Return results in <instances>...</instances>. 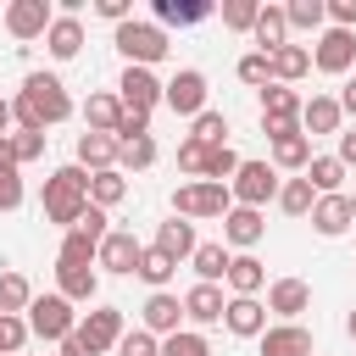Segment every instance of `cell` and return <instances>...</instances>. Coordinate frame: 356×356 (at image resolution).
<instances>
[{
    "mask_svg": "<svg viewBox=\"0 0 356 356\" xmlns=\"http://www.w3.org/2000/svg\"><path fill=\"white\" fill-rule=\"evenodd\" d=\"M67 117H72L67 83H61L56 72H28L22 89H17V100H11V122H17L22 134H44V128H56V122H67Z\"/></svg>",
    "mask_w": 356,
    "mask_h": 356,
    "instance_id": "cell-1",
    "label": "cell"
},
{
    "mask_svg": "<svg viewBox=\"0 0 356 356\" xmlns=\"http://www.w3.org/2000/svg\"><path fill=\"white\" fill-rule=\"evenodd\" d=\"M39 211H44V222H56L61 234H67V228H78V217L89 211V172H83L78 161H72V167H56V172L44 178Z\"/></svg>",
    "mask_w": 356,
    "mask_h": 356,
    "instance_id": "cell-2",
    "label": "cell"
},
{
    "mask_svg": "<svg viewBox=\"0 0 356 356\" xmlns=\"http://www.w3.org/2000/svg\"><path fill=\"white\" fill-rule=\"evenodd\" d=\"M228 206H234L228 184L189 178V184H178V189H172V217H184V222H200V217H228Z\"/></svg>",
    "mask_w": 356,
    "mask_h": 356,
    "instance_id": "cell-3",
    "label": "cell"
},
{
    "mask_svg": "<svg viewBox=\"0 0 356 356\" xmlns=\"http://www.w3.org/2000/svg\"><path fill=\"white\" fill-rule=\"evenodd\" d=\"M22 323H28V334H33V339L61 345V339L78 328V312H72V300H61V295H33V300H28V312H22Z\"/></svg>",
    "mask_w": 356,
    "mask_h": 356,
    "instance_id": "cell-4",
    "label": "cell"
},
{
    "mask_svg": "<svg viewBox=\"0 0 356 356\" xmlns=\"http://www.w3.org/2000/svg\"><path fill=\"white\" fill-rule=\"evenodd\" d=\"M278 167L273 161H239V172L228 178V195H234V206H250V211H261L267 200H278Z\"/></svg>",
    "mask_w": 356,
    "mask_h": 356,
    "instance_id": "cell-5",
    "label": "cell"
},
{
    "mask_svg": "<svg viewBox=\"0 0 356 356\" xmlns=\"http://www.w3.org/2000/svg\"><path fill=\"white\" fill-rule=\"evenodd\" d=\"M111 39H117V50L128 56V67H156V61L167 56V33H161L156 22H139V17L122 22Z\"/></svg>",
    "mask_w": 356,
    "mask_h": 356,
    "instance_id": "cell-6",
    "label": "cell"
},
{
    "mask_svg": "<svg viewBox=\"0 0 356 356\" xmlns=\"http://www.w3.org/2000/svg\"><path fill=\"white\" fill-rule=\"evenodd\" d=\"M206 72L200 67H184V72H172L167 83H161V106L167 111H178V117H200L206 111Z\"/></svg>",
    "mask_w": 356,
    "mask_h": 356,
    "instance_id": "cell-7",
    "label": "cell"
},
{
    "mask_svg": "<svg viewBox=\"0 0 356 356\" xmlns=\"http://www.w3.org/2000/svg\"><path fill=\"white\" fill-rule=\"evenodd\" d=\"M261 134H267V145H273V167H284V172H306V161H312V139L300 134V122H261Z\"/></svg>",
    "mask_w": 356,
    "mask_h": 356,
    "instance_id": "cell-8",
    "label": "cell"
},
{
    "mask_svg": "<svg viewBox=\"0 0 356 356\" xmlns=\"http://www.w3.org/2000/svg\"><path fill=\"white\" fill-rule=\"evenodd\" d=\"M128 328H122V306H89L83 317H78V339L95 350V356H106V350H117V339H122Z\"/></svg>",
    "mask_w": 356,
    "mask_h": 356,
    "instance_id": "cell-9",
    "label": "cell"
},
{
    "mask_svg": "<svg viewBox=\"0 0 356 356\" xmlns=\"http://www.w3.org/2000/svg\"><path fill=\"white\" fill-rule=\"evenodd\" d=\"M312 67L328 72V78H345V72L356 67V33H345V28H323L317 44H312Z\"/></svg>",
    "mask_w": 356,
    "mask_h": 356,
    "instance_id": "cell-10",
    "label": "cell"
},
{
    "mask_svg": "<svg viewBox=\"0 0 356 356\" xmlns=\"http://www.w3.org/2000/svg\"><path fill=\"white\" fill-rule=\"evenodd\" d=\"M117 100H122V111H156L161 106V78H156V67H122V78H117Z\"/></svg>",
    "mask_w": 356,
    "mask_h": 356,
    "instance_id": "cell-11",
    "label": "cell"
},
{
    "mask_svg": "<svg viewBox=\"0 0 356 356\" xmlns=\"http://www.w3.org/2000/svg\"><path fill=\"white\" fill-rule=\"evenodd\" d=\"M139 328L156 334V339L178 334V328H184V300H178L172 289H150V300L139 306Z\"/></svg>",
    "mask_w": 356,
    "mask_h": 356,
    "instance_id": "cell-12",
    "label": "cell"
},
{
    "mask_svg": "<svg viewBox=\"0 0 356 356\" xmlns=\"http://www.w3.org/2000/svg\"><path fill=\"white\" fill-rule=\"evenodd\" d=\"M50 22H56L50 0H11V6H6V33H11V39H44Z\"/></svg>",
    "mask_w": 356,
    "mask_h": 356,
    "instance_id": "cell-13",
    "label": "cell"
},
{
    "mask_svg": "<svg viewBox=\"0 0 356 356\" xmlns=\"http://www.w3.org/2000/svg\"><path fill=\"white\" fill-rule=\"evenodd\" d=\"M139 239L128 234V228H111L106 239H100V250H95V267H106V273H117V278H128L134 267H139Z\"/></svg>",
    "mask_w": 356,
    "mask_h": 356,
    "instance_id": "cell-14",
    "label": "cell"
},
{
    "mask_svg": "<svg viewBox=\"0 0 356 356\" xmlns=\"http://www.w3.org/2000/svg\"><path fill=\"white\" fill-rule=\"evenodd\" d=\"M267 312L278 323H295L300 312H312V284L306 278H273L267 284Z\"/></svg>",
    "mask_w": 356,
    "mask_h": 356,
    "instance_id": "cell-15",
    "label": "cell"
},
{
    "mask_svg": "<svg viewBox=\"0 0 356 356\" xmlns=\"http://www.w3.org/2000/svg\"><path fill=\"white\" fill-rule=\"evenodd\" d=\"M261 234H267V217H261V211L228 206V217H222V245H234V256H239V250H256Z\"/></svg>",
    "mask_w": 356,
    "mask_h": 356,
    "instance_id": "cell-16",
    "label": "cell"
},
{
    "mask_svg": "<svg viewBox=\"0 0 356 356\" xmlns=\"http://www.w3.org/2000/svg\"><path fill=\"white\" fill-rule=\"evenodd\" d=\"M222 328H228L234 339H261V328H267V306L250 300V295H228V306H222Z\"/></svg>",
    "mask_w": 356,
    "mask_h": 356,
    "instance_id": "cell-17",
    "label": "cell"
},
{
    "mask_svg": "<svg viewBox=\"0 0 356 356\" xmlns=\"http://www.w3.org/2000/svg\"><path fill=\"white\" fill-rule=\"evenodd\" d=\"M222 306H228L222 284H195V289L184 295V317H189L195 328H211V323H222Z\"/></svg>",
    "mask_w": 356,
    "mask_h": 356,
    "instance_id": "cell-18",
    "label": "cell"
},
{
    "mask_svg": "<svg viewBox=\"0 0 356 356\" xmlns=\"http://www.w3.org/2000/svg\"><path fill=\"white\" fill-rule=\"evenodd\" d=\"M261 356H312V328H300V323L261 328Z\"/></svg>",
    "mask_w": 356,
    "mask_h": 356,
    "instance_id": "cell-19",
    "label": "cell"
},
{
    "mask_svg": "<svg viewBox=\"0 0 356 356\" xmlns=\"http://www.w3.org/2000/svg\"><path fill=\"white\" fill-rule=\"evenodd\" d=\"M339 122H345V111H339L334 95H312V100L300 106V134H306V139H317V134H339Z\"/></svg>",
    "mask_w": 356,
    "mask_h": 356,
    "instance_id": "cell-20",
    "label": "cell"
},
{
    "mask_svg": "<svg viewBox=\"0 0 356 356\" xmlns=\"http://www.w3.org/2000/svg\"><path fill=\"white\" fill-rule=\"evenodd\" d=\"M56 295L72 300V306H95L100 273H95V267H56Z\"/></svg>",
    "mask_w": 356,
    "mask_h": 356,
    "instance_id": "cell-21",
    "label": "cell"
},
{
    "mask_svg": "<svg viewBox=\"0 0 356 356\" xmlns=\"http://www.w3.org/2000/svg\"><path fill=\"white\" fill-rule=\"evenodd\" d=\"M312 228H317L323 239H339V234L350 228V195H317V206H312Z\"/></svg>",
    "mask_w": 356,
    "mask_h": 356,
    "instance_id": "cell-22",
    "label": "cell"
},
{
    "mask_svg": "<svg viewBox=\"0 0 356 356\" xmlns=\"http://www.w3.org/2000/svg\"><path fill=\"white\" fill-rule=\"evenodd\" d=\"M211 17V0H156V28H195Z\"/></svg>",
    "mask_w": 356,
    "mask_h": 356,
    "instance_id": "cell-23",
    "label": "cell"
},
{
    "mask_svg": "<svg viewBox=\"0 0 356 356\" xmlns=\"http://www.w3.org/2000/svg\"><path fill=\"white\" fill-rule=\"evenodd\" d=\"M250 39H256V50H261V56L284 50V44H289V22H284V6H261V11H256V28H250Z\"/></svg>",
    "mask_w": 356,
    "mask_h": 356,
    "instance_id": "cell-24",
    "label": "cell"
},
{
    "mask_svg": "<svg viewBox=\"0 0 356 356\" xmlns=\"http://www.w3.org/2000/svg\"><path fill=\"white\" fill-rule=\"evenodd\" d=\"M300 89H289V83H267L261 89V122H300Z\"/></svg>",
    "mask_w": 356,
    "mask_h": 356,
    "instance_id": "cell-25",
    "label": "cell"
},
{
    "mask_svg": "<svg viewBox=\"0 0 356 356\" xmlns=\"http://www.w3.org/2000/svg\"><path fill=\"white\" fill-rule=\"evenodd\" d=\"M228 261H234V250H228L222 239H206V245H195V256H189V267H195L200 284H222V278H228Z\"/></svg>",
    "mask_w": 356,
    "mask_h": 356,
    "instance_id": "cell-26",
    "label": "cell"
},
{
    "mask_svg": "<svg viewBox=\"0 0 356 356\" xmlns=\"http://www.w3.org/2000/svg\"><path fill=\"white\" fill-rule=\"evenodd\" d=\"M267 67H273V83H289V89H295V83L312 72V50H306V44H284V50L267 56Z\"/></svg>",
    "mask_w": 356,
    "mask_h": 356,
    "instance_id": "cell-27",
    "label": "cell"
},
{
    "mask_svg": "<svg viewBox=\"0 0 356 356\" xmlns=\"http://www.w3.org/2000/svg\"><path fill=\"white\" fill-rule=\"evenodd\" d=\"M78 167L83 172H106V167H117V139L111 134H78Z\"/></svg>",
    "mask_w": 356,
    "mask_h": 356,
    "instance_id": "cell-28",
    "label": "cell"
},
{
    "mask_svg": "<svg viewBox=\"0 0 356 356\" xmlns=\"http://www.w3.org/2000/svg\"><path fill=\"white\" fill-rule=\"evenodd\" d=\"M195 245H200V239H195V222H184V217H167V222L156 228V250H167L172 261H189Z\"/></svg>",
    "mask_w": 356,
    "mask_h": 356,
    "instance_id": "cell-29",
    "label": "cell"
},
{
    "mask_svg": "<svg viewBox=\"0 0 356 356\" xmlns=\"http://www.w3.org/2000/svg\"><path fill=\"white\" fill-rule=\"evenodd\" d=\"M222 284H228L234 295H250V300H256V295H261V284H267V267H261L250 250H239V256L228 261V278H222Z\"/></svg>",
    "mask_w": 356,
    "mask_h": 356,
    "instance_id": "cell-30",
    "label": "cell"
},
{
    "mask_svg": "<svg viewBox=\"0 0 356 356\" xmlns=\"http://www.w3.org/2000/svg\"><path fill=\"white\" fill-rule=\"evenodd\" d=\"M44 50H50L56 61H72V56L83 50V22H78V17H56L50 33H44Z\"/></svg>",
    "mask_w": 356,
    "mask_h": 356,
    "instance_id": "cell-31",
    "label": "cell"
},
{
    "mask_svg": "<svg viewBox=\"0 0 356 356\" xmlns=\"http://www.w3.org/2000/svg\"><path fill=\"white\" fill-rule=\"evenodd\" d=\"M122 200H128V178H122L117 167H106V172H89V206L111 211V206H122Z\"/></svg>",
    "mask_w": 356,
    "mask_h": 356,
    "instance_id": "cell-32",
    "label": "cell"
},
{
    "mask_svg": "<svg viewBox=\"0 0 356 356\" xmlns=\"http://www.w3.org/2000/svg\"><path fill=\"white\" fill-rule=\"evenodd\" d=\"M117 117H122V100H117V95H106V89H100V95H89V100H83V128H89V134H111V128H117Z\"/></svg>",
    "mask_w": 356,
    "mask_h": 356,
    "instance_id": "cell-33",
    "label": "cell"
},
{
    "mask_svg": "<svg viewBox=\"0 0 356 356\" xmlns=\"http://www.w3.org/2000/svg\"><path fill=\"white\" fill-rule=\"evenodd\" d=\"M300 178H306V184H312L317 195H345V167H339L334 156H312Z\"/></svg>",
    "mask_w": 356,
    "mask_h": 356,
    "instance_id": "cell-34",
    "label": "cell"
},
{
    "mask_svg": "<svg viewBox=\"0 0 356 356\" xmlns=\"http://www.w3.org/2000/svg\"><path fill=\"white\" fill-rule=\"evenodd\" d=\"M28 300H33V284H28L17 267H6V273H0V317H22Z\"/></svg>",
    "mask_w": 356,
    "mask_h": 356,
    "instance_id": "cell-35",
    "label": "cell"
},
{
    "mask_svg": "<svg viewBox=\"0 0 356 356\" xmlns=\"http://www.w3.org/2000/svg\"><path fill=\"white\" fill-rule=\"evenodd\" d=\"M95 250H100V239H89L83 228H67V239L56 250V267H95Z\"/></svg>",
    "mask_w": 356,
    "mask_h": 356,
    "instance_id": "cell-36",
    "label": "cell"
},
{
    "mask_svg": "<svg viewBox=\"0 0 356 356\" xmlns=\"http://www.w3.org/2000/svg\"><path fill=\"white\" fill-rule=\"evenodd\" d=\"M134 273H139V278H145L150 289H167V278L178 273V261H172L167 250H156V245H145V250H139V267H134Z\"/></svg>",
    "mask_w": 356,
    "mask_h": 356,
    "instance_id": "cell-37",
    "label": "cell"
},
{
    "mask_svg": "<svg viewBox=\"0 0 356 356\" xmlns=\"http://www.w3.org/2000/svg\"><path fill=\"white\" fill-rule=\"evenodd\" d=\"M150 161H156V139H150V134H145V139H122V145H117V172H122V178H128V172H145Z\"/></svg>",
    "mask_w": 356,
    "mask_h": 356,
    "instance_id": "cell-38",
    "label": "cell"
},
{
    "mask_svg": "<svg viewBox=\"0 0 356 356\" xmlns=\"http://www.w3.org/2000/svg\"><path fill=\"white\" fill-rule=\"evenodd\" d=\"M278 206H284L289 217H312V206H317V189H312L306 178H284V184H278Z\"/></svg>",
    "mask_w": 356,
    "mask_h": 356,
    "instance_id": "cell-39",
    "label": "cell"
},
{
    "mask_svg": "<svg viewBox=\"0 0 356 356\" xmlns=\"http://www.w3.org/2000/svg\"><path fill=\"white\" fill-rule=\"evenodd\" d=\"M284 22H289V33H295V28H306V33H323L328 11H323V0H289V6H284Z\"/></svg>",
    "mask_w": 356,
    "mask_h": 356,
    "instance_id": "cell-40",
    "label": "cell"
},
{
    "mask_svg": "<svg viewBox=\"0 0 356 356\" xmlns=\"http://www.w3.org/2000/svg\"><path fill=\"white\" fill-rule=\"evenodd\" d=\"M161 356H211V339L200 328H178V334L161 339Z\"/></svg>",
    "mask_w": 356,
    "mask_h": 356,
    "instance_id": "cell-41",
    "label": "cell"
},
{
    "mask_svg": "<svg viewBox=\"0 0 356 356\" xmlns=\"http://www.w3.org/2000/svg\"><path fill=\"white\" fill-rule=\"evenodd\" d=\"M234 172H239V156H234L228 145H211V150H206V167H200V178H206V184H228Z\"/></svg>",
    "mask_w": 356,
    "mask_h": 356,
    "instance_id": "cell-42",
    "label": "cell"
},
{
    "mask_svg": "<svg viewBox=\"0 0 356 356\" xmlns=\"http://www.w3.org/2000/svg\"><path fill=\"white\" fill-rule=\"evenodd\" d=\"M189 139H200V145H228V117L206 106V111L195 117V128H189Z\"/></svg>",
    "mask_w": 356,
    "mask_h": 356,
    "instance_id": "cell-43",
    "label": "cell"
},
{
    "mask_svg": "<svg viewBox=\"0 0 356 356\" xmlns=\"http://www.w3.org/2000/svg\"><path fill=\"white\" fill-rule=\"evenodd\" d=\"M256 0H222V28H234V33H250L256 28Z\"/></svg>",
    "mask_w": 356,
    "mask_h": 356,
    "instance_id": "cell-44",
    "label": "cell"
},
{
    "mask_svg": "<svg viewBox=\"0 0 356 356\" xmlns=\"http://www.w3.org/2000/svg\"><path fill=\"white\" fill-rule=\"evenodd\" d=\"M234 72H239V83H250V89H267V83H273V67H267V56H261V50L239 56V67H234Z\"/></svg>",
    "mask_w": 356,
    "mask_h": 356,
    "instance_id": "cell-45",
    "label": "cell"
},
{
    "mask_svg": "<svg viewBox=\"0 0 356 356\" xmlns=\"http://www.w3.org/2000/svg\"><path fill=\"white\" fill-rule=\"evenodd\" d=\"M44 139H50V134H22V128H17V134H11V161H17V167L39 161V156H44Z\"/></svg>",
    "mask_w": 356,
    "mask_h": 356,
    "instance_id": "cell-46",
    "label": "cell"
},
{
    "mask_svg": "<svg viewBox=\"0 0 356 356\" xmlns=\"http://www.w3.org/2000/svg\"><path fill=\"white\" fill-rule=\"evenodd\" d=\"M117 356H161V339L145 334V328H128V334L117 339Z\"/></svg>",
    "mask_w": 356,
    "mask_h": 356,
    "instance_id": "cell-47",
    "label": "cell"
},
{
    "mask_svg": "<svg viewBox=\"0 0 356 356\" xmlns=\"http://www.w3.org/2000/svg\"><path fill=\"white\" fill-rule=\"evenodd\" d=\"M28 339H33V334H28L22 317H0V356H22Z\"/></svg>",
    "mask_w": 356,
    "mask_h": 356,
    "instance_id": "cell-48",
    "label": "cell"
},
{
    "mask_svg": "<svg viewBox=\"0 0 356 356\" xmlns=\"http://www.w3.org/2000/svg\"><path fill=\"white\" fill-rule=\"evenodd\" d=\"M22 206V172L0 161V211H17Z\"/></svg>",
    "mask_w": 356,
    "mask_h": 356,
    "instance_id": "cell-49",
    "label": "cell"
},
{
    "mask_svg": "<svg viewBox=\"0 0 356 356\" xmlns=\"http://www.w3.org/2000/svg\"><path fill=\"white\" fill-rule=\"evenodd\" d=\"M145 134H150V117H145V111H122V117H117V128H111V139H117V145H122V139H145Z\"/></svg>",
    "mask_w": 356,
    "mask_h": 356,
    "instance_id": "cell-50",
    "label": "cell"
},
{
    "mask_svg": "<svg viewBox=\"0 0 356 356\" xmlns=\"http://www.w3.org/2000/svg\"><path fill=\"white\" fill-rule=\"evenodd\" d=\"M206 150H211V145H200V139H184V145H178V167H184L189 178H200V167H206Z\"/></svg>",
    "mask_w": 356,
    "mask_h": 356,
    "instance_id": "cell-51",
    "label": "cell"
},
{
    "mask_svg": "<svg viewBox=\"0 0 356 356\" xmlns=\"http://www.w3.org/2000/svg\"><path fill=\"white\" fill-rule=\"evenodd\" d=\"M323 11H328V28L356 33V0H323Z\"/></svg>",
    "mask_w": 356,
    "mask_h": 356,
    "instance_id": "cell-52",
    "label": "cell"
},
{
    "mask_svg": "<svg viewBox=\"0 0 356 356\" xmlns=\"http://www.w3.org/2000/svg\"><path fill=\"white\" fill-rule=\"evenodd\" d=\"M95 11H100L106 22H117V28L134 22V0H95Z\"/></svg>",
    "mask_w": 356,
    "mask_h": 356,
    "instance_id": "cell-53",
    "label": "cell"
},
{
    "mask_svg": "<svg viewBox=\"0 0 356 356\" xmlns=\"http://www.w3.org/2000/svg\"><path fill=\"white\" fill-rule=\"evenodd\" d=\"M78 228H83L89 239H106V234H111V228H106V211H100V206H89V211L78 217Z\"/></svg>",
    "mask_w": 356,
    "mask_h": 356,
    "instance_id": "cell-54",
    "label": "cell"
},
{
    "mask_svg": "<svg viewBox=\"0 0 356 356\" xmlns=\"http://www.w3.org/2000/svg\"><path fill=\"white\" fill-rule=\"evenodd\" d=\"M334 161H339L345 172L356 167V128H339V150H334Z\"/></svg>",
    "mask_w": 356,
    "mask_h": 356,
    "instance_id": "cell-55",
    "label": "cell"
},
{
    "mask_svg": "<svg viewBox=\"0 0 356 356\" xmlns=\"http://www.w3.org/2000/svg\"><path fill=\"white\" fill-rule=\"evenodd\" d=\"M334 100H339V111H345V117H356V78H345V89H339Z\"/></svg>",
    "mask_w": 356,
    "mask_h": 356,
    "instance_id": "cell-56",
    "label": "cell"
},
{
    "mask_svg": "<svg viewBox=\"0 0 356 356\" xmlns=\"http://www.w3.org/2000/svg\"><path fill=\"white\" fill-rule=\"evenodd\" d=\"M61 356H95V350H89V345H83V339H78V328H72V334H67V339H61Z\"/></svg>",
    "mask_w": 356,
    "mask_h": 356,
    "instance_id": "cell-57",
    "label": "cell"
},
{
    "mask_svg": "<svg viewBox=\"0 0 356 356\" xmlns=\"http://www.w3.org/2000/svg\"><path fill=\"white\" fill-rule=\"evenodd\" d=\"M6 134H11V100L0 95V139H6Z\"/></svg>",
    "mask_w": 356,
    "mask_h": 356,
    "instance_id": "cell-58",
    "label": "cell"
},
{
    "mask_svg": "<svg viewBox=\"0 0 356 356\" xmlns=\"http://www.w3.org/2000/svg\"><path fill=\"white\" fill-rule=\"evenodd\" d=\"M345 334H350V339H356V306H350V317H345Z\"/></svg>",
    "mask_w": 356,
    "mask_h": 356,
    "instance_id": "cell-59",
    "label": "cell"
},
{
    "mask_svg": "<svg viewBox=\"0 0 356 356\" xmlns=\"http://www.w3.org/2000/svg\"><path fill=\"white\" fill-rule=\"evenodd\" d=\"M350 222H356V195H350Z\"/></svg>",
    "mask_w": 356,
    "mask_h": 356,
    "instance_id": "cell-60",
    "label": "cell"
}]
</instances>
